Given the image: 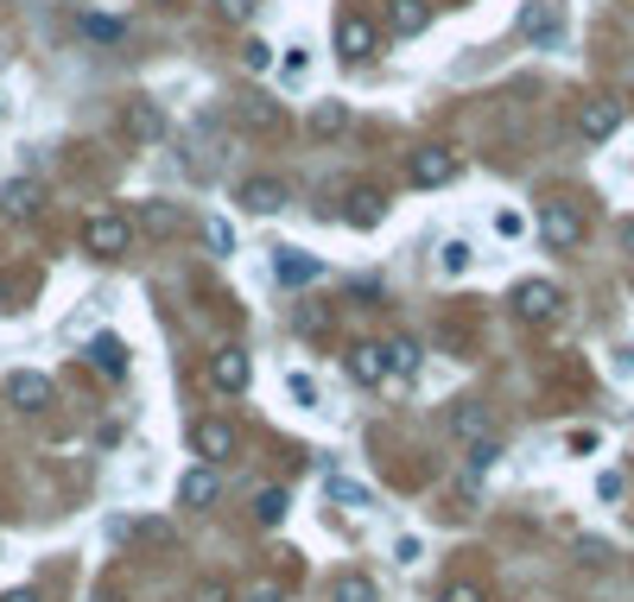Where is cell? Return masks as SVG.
Wrapping results in <instances>:
<instances>
[{
    "instance_id": "obj_3",
    "label": "cell",
    "mask_w": 634,
    "mask_h": 602,
    "mask_svg": "<svg viewBox=\"0 0 634 602\" xmlns=\"http://www.w3.org/2000/svg\"><path fill=\"white\" fill-rule=\"evenodd\" d=\"M520 39H533L539 51H552L565 39V0H527L520 7Z\"/></svg>"
},
{
    "instance_id": "obj_23",
    "label": "cell",
    "mask_w": 634,
    "mask_h": 602,
    "mask_svg": "<svg viewBox=\"0 0 634 602\" xmlns=\"http://www.w3.org/2000/svg\"><path fill=\"white\" fill-rule=\"evenodd\" d=\"M419 343H412V336H394V343H387V368H394V375H419Z\"/></svg>"
},
{
    "instance_id": "obj_31",
    "label": "cell",
    "mask_w": 634,
    "mask_h": 602,
    "mask_svg": "<svg viewBox=\"0 0 634 602\" xmlns=\"http://www.w3.org/2000/svg\"><path fill=\"white\" fill-rule=\"evenodd\" d=\"M286 394H292L299 406H318V380L304 375V368H292V375H286Z\"/></svg>"
},
{
    "instance_id": "obj_30",
    "label": "cell",
    "mask_w": 634,
    "mask_h": 602,
    "mask_svg": "<svg viewBox=\"0 0 634 602\" xmlns=\"http://www.w3.org/2000/svg\"><path fill=\"white\" fill-rule=\"evenodd\" d=\"M495 463H502V444H495V438H476V444H470V470H495Z\"/></svg>"
},
{
    "instance_id": "obj_20",
    "label": "cell",
    "mask_w": 634,
    "mask_h": 602,
    "mask_svg": "<svg viewBox=\"0 0 634 602\" xmlns=\"http://www.w3.org/2000/svg\"><path fill=\"white\" fill-rule=\"evenodd\" d=\"M178 223H184L178 203H140V209H133V228H147V235H172Z\"/></svg>"
},
{
    "instance_id": "obj_37",
    "label": "cell",
    "mask_w": 634,
    "mask_h": 602,
    "mask_svg": "<svg viewBox=\"0 0 634 602\" xmlns=\"http://www.w3.org/2000/svg\"><path fill=\"white\" fill-rule=\"evenodd\" d=\"M438 602H488V596H482V583H451Z\"/></svg>"
},
{
    "instance_id": "obj_41",
    "label": "cell",
    "mask_w": 634,
    "mask_h": 602,
    "mask_svg": "<svg viewBox=\"0 0 634 602\" xmlns=\"http://www.w3.org/2000/svg\"><path fill=\"white\" fill-rule=\"evenodd\" d=\"M571 451H578V456H590V451H597V431H590V426H583V431H571Z\"/></svg>"
},
{
    "instance_id": "obj_35",
    "label": "cell",
    "mask_w": 634,
    "mask_h": 602,
    "mask_svg": "<svg viewBox=\"0 0 634 602\" xmlns=\"http://www.w3.org/2000/svg\"><path fill=\"white\" fill-rule=\"evenodd\" d=\"M83 32H89V39H121L127 25L115 20V13H108V20H101V13H89V20H83Z\"/></svg>"
},
{
    "instance_id": "obj_28",
    "label": "cell",
    "mask_w": 634,
    "mask_h": 602,
    "mask_svg": "<svg viewBox=\"0 0 634 602\" xmlns=\"http://www.w3.org/2000/svg\"><path fill=\"white\" fill-rule=\"evenodd\" d=\"M241 121L248 127H279L286 115H279V101H241Z\"/></svg>"
},
{
    "instance_id": "obj_18",
    "label": "cell",
    "mask_w": 634,
    "mask_h": 602,
    "mask_svg": "<svg viewBox=\"0 0 634 602\" xmlns=\"http://www.w3.org/2000/svg\"><path fill=\"white\" fill-rule=\"evenodd\" d=\"M387 25H394L400 39H412V32H426L431 25V7L426 0H387Z\"/></svg>"
},
{
    "instance_id": "obj_6",
    "label": "cell",
    "mask_w": 634,
    "mask_h": 602,
    "mask_svg": "<svg viewBox=\"0 0 634 602\" xmlns=\"http://www.w3.org/2000/svg\"><path fill=\"white\" fill-rule=\"evenodd\" d=\"M539 235H546V248H552V254L578 248V241H583L578 203H546V209H539Z\"/></svg>"
},
{
    "instance_id": "obj_40",
    "label": "cell",
    "mask_w": 634,
    "mask_h": 602,
    "mask_svg": "<svg viewBox=\"0 0 634 602\" xmlns=\"http://www.w3.org/2000/svg\"><path fill=\"white\" fill-rule=\"evenodd\" d=\"M520 228H527V223H520V216H514V209H502V216H495V235H507V241H514V235H520Z\"/></svg>"
},
{
    "instance_id": "obj_21",
    "label": "cell",
    "mask_w": 634,
    "mask_h": 602,
    "mask_svg": "<svg viewBox=\"0 0 634 602\" xmlns=\"http://www.w3.org/2000/svg\"><path fill=\"white\" fill-rule=\"evenodd\" d=\"M343 127H350V108H343V101H311V133H318V140H336Z\"/></svg>"
},
{
    "instance_id": "obj_38",
    "label": "cell",
    "mask_w": 634,
    "mask_h": 602,
    "mask_svg": "<svg viewBox=\"0 0 634 602\" xmlns=\"http://www.w3.org/2000/svg\"><path fill=\"white\" fill-rule=\"evenodd\" d=\"M394 558H400V565H419V558H426V546L406 533V539H394Z\"/></svg>"
},
{
    "instance_id": "obj_13",
    "label": "cell",
    "mask_w": 634,
    "mask_h": 602,
    "mask_svg": "<svg viewBox=\"0 0 634 602\" xmlns=\"http://www.w3.org/2000/svg\"><path fill=\"white\" fill-rule=\"evenodd\" d=\"M0 209H7L13 223H32V216L45 209V184H39V178H7V184H0Z\"/></svg>"
},
{
    "instance_id": "obj_7",
    "label": "cell",
    "mask_w": 634,
    "mask_h": 602,
    "mask_svg": "<svg viewBox=\"0 0 634 602\" xmlns=\"http://www.w3.org/2000/svg\"><path fill=\"white\" fill-rule=\"evenodd\" d=\"M57 400V387H51L45 375H32V368H20V375H7V406L13 412H25V419H39L45 406Z\"/></svg>"
},
{
    "instance_id": "obj_32",
    "label": "cell",
    "mask_w": 634,
    "mask_h": 602,
    "mask_svg": "<svg viewBox=\"0 0 634 602\" xmlns=\"http://www.w3.org/2000/svg\"><path fill=\"white\" fill-rule=\"evenodd\" d=\"M216 13H223L228 25H248L254 13H260V0H216Z\"/></svg>"
},
{
    "instance_id": "obj_8",
    "label": "cell",
    "mask_w": 634,
    "mask_h": 602,
    "mask_svg": "<svg viewBox=\"0 0 634 602\" xmlns=\"http://www.w3.org/2000/svg\"><path fill=\"white\" fill-rule=\"evenodd\" d=\"M121 127H127V140H140V147H159L165 140V108L152 96H133L121 108Z\"/></svg>"
},
{
    "instance_id": "obj_16",
    "label": "cell",
    "mask_w": 634,
    "mask_h": 602,
    "mask_svg": "<svg viewBox=\"0 0 634 602\" xmlns=\"http://www.w3.org/2000/svg\"><path fill=\"white\" fill-rule=\"evenodd\" d=\"M350 228H380V216H387V197H380L375 184H362V191H350Z\"/></svg>"
},
{
    "instance_id": "obj_25",
    "label": "cell",
    "mask_w": 634,
    "mask_h": 602,
    "mask_svg": "<svg viewBox=\"0 0 634 602\" xmlns=\"http://www.w3.org/2000/svg\"><path fill=\"white\" fill-rule=\"evenodd\" d=\"M451 431L476 444V438H488V412H482V406H456V412H451Z\"/></svg>"
},
{
    "instance_id": "obj_1",
    "label": "cell",
    "mask_w": 634,
    "mask_h": 602,
    "mask_svg": "<svg viewBox=\"0 0 634 602\" xmlns=\"http://www.w3.org/2000/svg\"><path fill=\"white\" fill-rule=\"evenodd\" d=\"M133 248V216L121 209H96V216H83V254H96V260H121Z\"/></svg>"
},
{
    "instance_id": "obj_43",
    "label": "cell",
    "mask_w": 634,
    "mask_h": 602,
    "mask_svg": "<svg viewBox=\"0 0 634 602\" xmlns=\"http://www.w3.org/2000/svg\"><path fill=\"white\" fill-rule=\"evenodd\" d=\"M0 602H39V590H7Z\"/></svg>"
},
{
    "instance_id": "obj_14",
    "label": "cell",
    "mask_w": 634,
    "mask_h": 602,
    "mask_svg": "<svg viewBox=\"0 0 634 602\" xmlns=\"http://www.w3.org/2000/svg\"><path fill=\"white\" fill-rule=\"evenodd\" d=\"M343 368H350L355 387H380V380L394 375V368H387V343H355V350L343 355Z\"/></svg>"
},
{
    "instance_id": "obj_10",
    "label": "cell",
    "mask_w": 634,
    "mask_h": 602,
    "mask_svg": "<svg viewBox=\"0 0 634 602\" xmlns=\"http://www.w3.org/2000/svg\"><path fill=\"white\" fill-rule=\"evenodd\" d=\"M235 444H241V431L228 426V419H197V426H191V451H197L203 463H223V456H235Z\"/></svg>"
},
{
    "instance_id": "obj_22",
    "label": "cell",
    "mask_w": 634,
    "mask_h": 602,
    "mask_svg": "<svg viewBox=\"0 0 634 602\" xmlns=\"http://www.w3.org/2000/svg\"><path fill=\"white\" fill-rule=\"evenodd\" d=\"M330 602H380L375 578H362V571H343V578L330 583Z\"/></svg>"
},
{
    "instance_id": "obj_34",
    "label": "cell",
    "mask_w": 634,
    "mask_h": 602,
    "mask_svg": "<svg viewBox=\"0 0 634 602\" xmlns=\"http://www.w3.org/2000/svg\"><path fill=\"white\" fill-rule=\"evenodd\" d=\"M191 602H235V590H228L223 578H203L197 590H191Z\"/></svg>"
},
{
    "instance_id": "obj_24",
    "label": "cell",
    "mask_w": 634,
    "mask_h": 602,
    "mask_svg": "<svg viewBox=\"0 0 634 602\" xmlns=\"http://www.w3.org/2000/svg\"><path fill=\"white\" fill-rule=\"evenodd\" d=\"M330 502H343V507H375V488H362V482H350V476H330Z\"/></svg>"
},
{
    "instance_id": "obj_45",
    "label": "cell",
    "mask_w": 634,
    "mask_h": 602,
    "mask_svg": "<svg viewBox=\"0 0 634 602\" xmlns=\"http://www.w3.org/2000/svg\"><path fill=\"white\" fill-rule=\"evenodd\" d=\"M622 248L634 254V216H628V223H622Z\"/></svg>"
},
{
    "instance_id": "obj_5",
    "label": "cell",
    "mask_w": 634,
    "mask_h": 602,
    "mask_svg": "<svg viewBox=\"0 0 634 602\" xmlns=\"http://www.w3.org/2000/svg\"><path fill=\"white\" fill-rule=\"evenodd\" d=\"M558 304H565V292H558L552 279H520V286H514V311H520L527 324H552Z\"/></svg>"
},
{
    "instance_id": "obj_39",
    "label": "cell",
    "mask_w": 634,
    "mask_h": 602,
    "mask_svg": "<svg viewBox=\"0 0 634 602\" xmlns=\"http://www.w3.org/2000/svg\"><path fill=\"white\" fill-rule=\"evenodd\" d=\"M597 495H603V502H622V476H615V470H609V476H597Z\"/></svg>"
},
{
    "instance_id": "obj_33",
    "label": "cell",
    "mask_w": 634,
    "mask_h": 602,
    "mask_svg": "<svg viewBox=\"0 0 634 602\" xmlns=\"http://www.w3.org/2000/svg\"><path fill=\"white\" fill-rule=\"evenodd\" d=\"M330 330V311H318V304H299V336H324Z\"/></svg>"
},
{
    "instance_id": "obj_42",
    "label": "cell",
    "mask_w": 634,
    "mask_h": 602,
    "mask_svg": "<svg viewBox=\"0 0 634 602\" xmlns=\"http://www.w3.org/2000/svg\"><path fill=\"white\" fill-rule=\"evenodd\" d=\"M578 552L590 558V565H603V558H609V546H603V539H578Z\"/></svg>"
},
{
    "instance_id": "obj_17",
    "label": "cell",
    "mask_w": 634,
    "mask_h": 602,
    "mask_svg": "<svg viewBox=\"0 0 634 602\" xmlns=\"http://www.w3.org/2000/svg\"><path fill=\"white\" fill-rule=\"evenodd\" d=\"M89 368L108 380H121L127 375V343L121 336H96V343H89Z\"/></svg>"
},
{
    "instance_id": "obj_9",
    "label": "cell",
    "mask_w": 634,
    "mask_h": 602,
    "mask_svg": "<svg viewBox=\"0 0 634 602\" xmlns=\"http://www.w3.org/2000/svg\"><path fill=\"white\" fill-rule=\"evenodd\" d=\"M248 380H254V362H248V350H216L209 355V387L216 394H248Z\"/></svg>"
},
{
    "instance_id": "obj_4",
    "label": "cell",
    "mask_w": 634,
    "mask_h": 602,
    "mask_svg": "<svg viewBox=\"0 0 634 602\" xmlns=\"http://www.w3.org/2000/svg\"><path fill=\"white\" fill-rule=\"evenodd\" d=\"M375 51H380L375 20H362V13H343V20H336V57H343V64H368Z\"/></svg>"
},
{
    "instance_id": "obj_27",
    "label": "cell",
    "mask_w": 634,
    "mask_h": 602,
    "mask_svg": "<svg viewBox=\"0 0 634 602\" xmlns=\"http://www.w3.org/2000/svg\"><path fill=\"white\" fill-rule=\"evenodd\" d=\"M438 267H444V273H470V241H444V248H438Z\"/></svg>"
},
{
    "instance_id": "obj_2",
    "label": "cell",
    "mask_w": 634,
    "mask_h": 602,
    "mask_svg": "<svg viewBox=\"0 0 634 602\" xmlns=\"http://www.w3.org/2000/svg\"><path fill=\"white\" fill-rule=\"evenodd\" d=\"M456 178V152L451 147H419L412 159H406V184L412 191H444Z\"/></svg>"
},
{
    "instance_id": "obj_12",
    "label": "cell",
    "mask_w": 634,
    "mask_h": 602,
    "mask_svg": "<svg viewBox=\"0 0 634 602\" xmlns=\"http://www.w3.org/2000/svg\"><path fill=\"white\" fill-rule=\"evenodd\" d=\"M235 197H241V209H248V216H279V209L292 203V191H286V178H248Z\"/></svg>"
},
{
    "instance_id": "obj_29",
    "label": "cell",
    "mask_w": 634,
    "mask_h": 602,
    "mask_svg": "<svg viewBox=\"0 0 634 602\" xmlns=\"http://www.w3.org/2000/svg\"><path fill=\"white\" fill-rule=\"evenodd\" d=\"M241 64H248V71H273V45H267V39H248V45H241Z\"/></svg>"
},
{
    "instance_id": "obj_15",
    "label": "cell",
    "mask_w": 634,
    "mask_h": 602,
    "mask_svg": "<svg viewBox=\"0 0 634 602\" xmlns=\"http://www.w3.org/2000/svg\"><path fill=\"white\" fill-rule=\"evenodd\" d=\"M273 273L286 279V286H311V279L324 273V267H318V254H299V248H273Z\"/></svg>"
},
{
    "instance_id": "obj_26",
    "label": "cell",
    "mask_w": 634,
    "mask_h": 602,
    "mask_svg": "<svg viewBox=\"0 0 634 602\" xmlns=\"http://www.w3.org/2000/svg\"><path fill=\"white\" fill-rule=\"evenodd\" d=\"M254 520H260V527H279V520H286V488H260V495H254Z\"/></svg>"
},
{
    "instance_id": "obj_44",
    "label": "cell",
    "mask_w": 634,
    "mask_h": 602,
    "mask_svg": "<svg viewBox=\"0 0 634 602\" xmlns=\"http://www.w3.org/2000/svg\"><path fill=\"white\" fill-rule=\"evenodd\" d=\"M248 602H286V596H279V590H254Z\"/></svg>"
},
{
    "instance_id": "obj_19",
    "label": "cell",
    "mask_w": 634,
    "mask_h": 602,
    "mask_svg": "<svg viewBox=\"0 0 634 602\" xmlns=\"http://www.w3.org/2000/svg\"><path fill=\"white\" fill-rule=\"evenodd\" d=\"M178 502H184V507H209V502H216V470H209V463H197L191 476L178 482Z\"/></svg>"
},
{
    "instance_id": "obj_36",
    "label": "cell",
    "mask_w": 634,
    "mask_h": 602,
    "mask_svg": "<svg viewBox=\"0 0 634 602\" xmlns=\"http://www.w3.org/2000/svg\"><path fill=\"white\" fill-rule=\"evenodd\" d=\"M203 241H209L216 254H228V248H235V228H228V223H203Z\"/></svg>"
},
{
    "instance_id": "obj_11",
    "label": "cell",
    "mask_w": 634,
    "mask_h": 602,
    "mask_svg": "<svg viewBox=\"0 0 634 602\" xmlns=\"http://www.w3.org/2000/svg\"><path fill=\"white\" fill-rule=\"evenodd\" d=\"M615 127H622V101L590 96V101L578 108V133L590 140V147H603V140H615Z\"/></svg>"
}]
</instances>
